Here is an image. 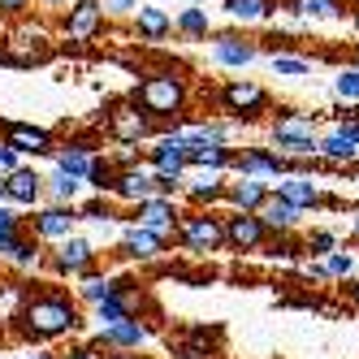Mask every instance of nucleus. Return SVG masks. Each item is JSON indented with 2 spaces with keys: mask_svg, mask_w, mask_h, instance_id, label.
<instances>
[{
  "mask_svg": "<svg viewBox=\"0 0 359 359\" xmlns=\"http://www.w3.org/2000/svg\"><path fill=\"white\" fill-rule=\"evenodd\" d=\"M22 165H27V161H22V156H18V151H13L9 143H0V177H5V173H13V169H22Z\"/></svg>",
  "mask_w": 359,
  "mask_h": 359,
  "instance_id": "42",
  "label": "nucleus"
},
{
  "mask_svg": "<svg viewBox=\"0 0 359 359\" xmlns=\"http://www.w3.org/2000/svg\"><path fill=\"white\" fill-rule=\"evenodd\" d=\"M121 290V277H113V273H100V269H91V273H83L79 277V299L83 303H104L109 294H117Z\"/></svg>",
  "mask_w": 359,
  "mask_h": 359,
  "instance_id": "31",
  "label": "nucleus"
},
{
  "mask_svg": "<svg viewBox=\"0 0 359 359\" xmlns=\"http://www.w3.org/2000/svg\"><path fill=\"white\" fill-rule=\"evenodd\" d=\"M221 109L229 113V121H260L269 113V87L264 83H255V79H229L221 87Z\"/></svg>",
  "mask_w": 359,
  "mask_h": 359,
  "instance_id": "5",
  "label": "nucleus"
},
{
  "mask_svg": "<svg viewBox=\"0 0 359 359\" xmlns=\"http://www.w3.org/2000/svg\"><path fill=\"white\" fill-rule=\"evenodd\" d=\"M79 229V208L74 203H39L31 217V234L39 243H61Z\"/></svg>",
  "mask_w": 359,
  "mask_h": 359,
  "instance_id": "13",
  "label": "nucleus"
},
{
  "mask_svg": "<svg viewBox=\"0 0 359 359\" xmlns=\"http://www.w3.org/2000/svg\"><path fill=\"white\" fill-rule=\"evenodd\" d=\"M95 260H100V247L83 234H69V238L53 243V251H48V269L57 277H83L95 269Z\"/></svg>",
  "mask_w": 359,
  "mask_h": 359,
  "instance_id": "6",
  "label": "nucleus"
},
{
  "mask_svg": "<svg viewBox=\"0 0 359 359\" xmlns=\"http://www.w3.org/2000/svg\"><path fill=\"white\" fill-rule=\"evenodd\" d=\"M35 5H43V9H61V13H65L74 0H35Z\"/></svg>",
  "mask_w": 359,
  "mask_h": 359,
  "instance_id": "47",
  "label": "nucleus"
},
{
  "mask_svg": "<svg viewBox=\"0 0 359 359\" xmlns=\"http://www.w3.org/2000/svg\"><path fill=\"white\" fill-rule=\"evenodd\" d=\"M286 9L294 18H307V22H338V18H346L342 0H290Z\"/></svg>",
  "mask_w": 359,
  "mask_h": 359,
  "instance_id": "32",
  "label": "nucleus"
},
{
  "mask_svg": "<svg viewBox=\"0 0 359 359\" xmlns=\"http://www.w3.org/2000/svg\"><path fill=\"white\" fill-rule=\"evenodd\" d=\"M151 195H156V177H151V169H147V165H139V161L117 165V173H113V191H109V199H113V203L139 208V203H143V199H151Z\"/></svg>",
  "mask_w": 359,
  "mask_h": 359,
  "instance_id": "9",
  "label": "nucleus"
},
{
  "mask_svg": "<svg viewBox=\"0 0 359 359\" xmlns=\"http://www.w3.org/2000/svg\"><path fill=\"white\" fill-rule=\"evenodd\" d=\"M130 27H135V35H139L143 43H161V39L173 35V13L161 9V5H151V0H143L139 13L130 18Z\"/></svg>",
  "mask_w": 359,
  "mask_h": 359,
  "instance_id": "23",
  "label": "nucleus"
},
{
  "mask_svg": "<svg viewBox=\"0 0 359 359\" xmlns=\"http://www.w3.org/2000/svg\"><path fill=\"white\" fill-rule=\"evenodd\" d=\"M5 247H9V238H5V234H0V251H5Z\"/></svg>",
  "mask_w": 359,
  "mask_h": 359,
  "instance_id": "52",
  "label": "nucleus"
},
{
  "mask_svg": "<svg viewBox=\"0 0 359 359\" xmlns=\"http://www.w3.org/2000/svg\"><path fill=\"white\" fill-rule=\"evenodd\" d=\"M351 234H355V238H359V217H355V225H351Z\"/></svg>",
  "mask_w": 359,
  "mask_h": 359,
  "instance_id": "51",
  "label": "nucleus"
},
{
  "mask_svg": "<svg viewBox=\"0 0 359 359\" xmlns=\"http://www.w3.org/2000/svg\"><path fill=\"white\" fill-rule=\"evenodd\" d=\"M269 69L277 79H307L312 74V57H294V53H269Z\"/></svg>",
  "mask_w": 359,
  "mask_h": 359,
  "instance_id": "34",
  "label": "nucleus"
},
{
  "mask_svg": "<svg viewBox=\"0 0 359 359\" xmlns=\"http://www.w3.org/2000/svg\"><path fill=\"white\" fill-rule=\"evenodd\" d=\"M273 195H281L286 203H294V208H320L325 203V187H320V177L316 173H303V169H290V173H281L277 182H273Z\"/></svg>",
  "mask_w": 359,
  "mask_h": 359,
  "instance_id": "15",
  "label": "nucleus"
},
{
  "mask_svg": "<svg viewBox=\"0 0 359 359\" xmlns=\"http://www.w3.org/2000/svg\"><path fill=\"white\" fill-rule=\"evenodd\" d=\"M151 338V325H143L139 316H130V320H117V325H109V329H95V351H139L143 342Z\"/></svg>",
  "mask_w": 359,
  "mask_h": 359,
  "instance_id": "19",
  "label": "nucleus"
},
{
  "mask_svg": "<svg viewBox=\"0 0 359 359\" xmlns=\"http://www.w3.org/2000/svg\"><path fill=\"white\" fill-rule=\"evenodd\" d=\"M95 151L87 147V143H65V147H57L53 151V169H61V173H69V177H79V182L87 187V177H91V169H95Z\"/></svg>",
  "mask_w": 359,
  "mask_h": 359,
  "instance_id": "26",
  "label": "nucleus"
},
{
  "mask_svg": "<svg viewBox=\"0 0 359 359\" xmlns=\"http://www.w3.org/2000/svg\"><path fill=\"white\" fill-rule=\"evenodd\" d=\"M303 251H312L316 260H325L329 251H338V234H333V229H312V234L303 238Z\"/></svg>",
  "mask_w": 359,
  "mask_h": 359,
  "instance_id": "38",
  "label": "nucleus"
},
{
  "mask_svg": "<svg viewBox=\"0 0 359 359\" xmlns=\"http://www.w3.org/2000/svg\"><path fill=\"white\" fill-rule=\"evenodd\" d=\"M173 35H182L191 43H203V39H212V18L203 5H187V9H177L173 13Z\"/></svg>",
  "mask_w": 359,
  "mask_h": 359,
  "instance_id": "28",
  "label": "nucleus"
},
{
  "mask_svg": "<svg viewBox=\"0 0 359 359\" xmlns=\"http://www.w3.org/2000/svg\"><path fill=\"white\" fill-rule=\"evenodd\" d=\"M229 173H234V177H260V182H277L281 173H290V161H281L273 147H238Z\"/></svg>",
  "mask_w": 359,
  "mask_h": 359,
  "instance_id": "14",
  "label": "nucleus"
},
{
  "mask_svg": "<svg viewBox=\"0 0 359 359\" xmlns=\"http://www.w3.org/2000/svg\"><path fill=\"white\" fill-rule=\"evenodd\" d=\"M221 9L234 27H264L277 13V0H221Z\"/></svg>",
  "mask_w": 359,
  "mask_h": 359,
  "instance_id": "27",
  "label": "nucleus"
},
{
  "mask_svg": "<svg viewBox=\"0 0 359 359\" xmlns=\"http://www.w3.org/2000/svg\"><path fill=\"white\" fill-rule=\"evenodd\" d=\"M346 299H351V303L359 307V277H355V281H351V286H346Z\"/></svg>",
  "mask_w": 359,
  "mask_h": 359,
  "instance_id": "48",
  "label": "nucleus"
},
{
  "mask_svg": "<svg viewBox=\"0 0 359 359\" xmlns=\"http://www.w3.org/2000/svg\"><path fill=\"white\" fill-rule=\"evenodd\" d=\"M351 182H359V165H355V169H351Z\"/></svg>",
  "mask_w": 359,
  "mask_h": 359,
  "instance_id": "50",
  "label": "nucleus"
},
{
  "mask_svg": "<svg viewBox=\"0 0 359 359\" xmlns=\"http://www.w3.org/2000/svg\"><path fill=\"white\" fill-rule=\"evenodd\" d=\"M0 182H5V203H13V208H39V203L48 199L43 173H39L35 165H22V169L5 173Z\"/></svg>",
  "mask_w": 359,
  "mask_h": 359,
  "instance_id": "16",
  "label": "nucleus"
},
{
  "mask_svg": "<svg viewBox=\"0 0 359 359\" xmlns=\"http://www.w3.org/2000/svg\"><path fill=\"white\" fill-rule=\"evenodd\" d=\"M57 359H104V355H100L95 346H69L65 355H57Z\"/></svg>",
  "mask_w": 359,
  "mask_h": 359,
  "instance_id": "45",
  "label": "nucleus"
},
{
  "mask_svg": "<svg viewBox=\"0 0 359 359\" xmlns=\"http://www.w3.org/2000/svg\"><path fill=\"white\" fill-rule=\"evenodd\" d=\"M0 234H5V238L22 234V217H18L13 203H0Z\"/></svg>",
  "mask_w": 359,
  "mask_h": 359,
  "instance_id": "41",
  "label": "nucleus"
},
{
  "mask_svg": "<svg viewBox=\"0 0 359 359\" xmlns=\"http://www.w3.org/2000/svg\"><path fill=\"white\" fill-rule=\"evenodd\" d=\"M333 130H342L355 147H359V113H346V117H338V126H333Z\"/></svg>",
  "mask_w": 359,
  "mask_h": 359,
  "instance_id": "43",
  "label": "nucleus"
},
{
  "mask_svg": "<svg viewBox=\"0 0 359 359\" xmlns=\"http://www.w3.org/2000/svg\"><path fill=\"white\" fill-rule=\"evenodd\" d=\"M104 9H100V0H74V5L61 13V39L65 43H95L104 35Z\"/></svg>",
  "mask_w": 359,
  "mask_h": 359,
  "instance_id": "8",
  "label": "nucleus"
},
{
  "mask_svg": "<svg viewBox=\"0 0 359 359\" xmlns=\"http://www.w3.org/2000/svg\"><path fill=\"white\" fill-rule=\"evenodd\" d=\"M0 260H9L13 269H39L43 264V247H39L35 234H13L9 247L0 251Z\"/></svg>",
  "mask_w": 359,
  "mask_h": 359,
  "instance_id": "30",
  "label": "nucleus"
},
{
  "mask_svg": "<svg viewBox=\"0 0 359 359\" xmlns=\"http://www.w3.org/2000/svg\"><path fill=\"white\" fill-rule=\"evenodd\" d=\"M269 247H273V260H286V264H294L303 255V243H294L290 234H269Z\"/></svg>",
  "mask_w": 359,
  "mask_h": 359,
  "instance_id": "39",
  "label": "nucleus"
},
{
  "mask_svg": "<svg viewBox=\"0 0 359 359\" xmlns=\"http://www.w3.org/2000/svg\"><path fill=\"white\" fill-rule=\"evenodd\" d=\"M135 312H139V290L130 286V281H121L117 294H109L104 303L91 307V325H95V329H109V325H117V320H130Z\"/></svg>",
  "mask_w": 359,
  "mask_h": 359,
  "instance_id": "21",
  "label": "nucleus"
},
{
  "mask_svg": "<svg viewBox=\"0 0 359 359\" xmlns=\"http://www.w3.org/2000/svg\"><path fill=\"white\" fill-rule=\"evenodd\" d=\"M9 359H53V355H9Z\"/></svg>",
  "mask_w": 359,
  "mask_h": 359,
  "instance_id": "49",
  "label": "nucleus"
},
{
  "mask_svg": "<svg viewBox=\"0 0 359 359\" xmlns=\"http://www.w3.org/2000/svg\"><path fill=\"white\" fill-rule=\"evenodd\" d=\"M333 91H338L346 104H359V69L355 65H342L338 79H333Z\"/></svg>",
  "mask_w": 359,
  "mask_h": 359,
  "instance_id": "37",
  "label": "nucleus"
},
{
  "mask_svg": "<svg viewBox=\"0 0 359 359\" xmlns=\"http://www.w3.org/2000/svg\"><path fill=\"white\" fill-rule=\"evenodd\" d=\"M43 187H48V199H53V203H74V208H79V199H83V191H87L79 177H69V173H61V169L48 173Z\"/></svg>",
  "mask_w": 359,
  "mask_h": 359,
  "instance_id": "33",
  "label": "nucleus"
},
{
  "mask_svg": "<svg viewBox=\"0 0 359 359\" xmlns=\"http://www.w3.org/2000/svg\"><path fill=\"white\" fill-rule=\"evenodd\" d=\"M18 329H22V338L35 342V346L61 342V338L83 329L79 299H69L65 290H35V294H27V303H22V312H18Z\"/></svg>",
  "mask_w": 359,
  "mask_h": 359,
  "instance_id": "1",
  "label": "nucleus"
},
{
  "mask_svg": "<svg viewBox=\"0 0 359 359\" xmlns=\"http://www.w3.org/2000/svg\"><path fill=\"white\" fill-rule=\"evenodd\" d=\"M264 221V229L269 234H294V229L303 225V208H294V203H286L281 195H269L264 203H260V212H255Z\"/></svg>",
  "mask_w": 359,
  "mask_h": 359,
  "instance_id": "24",
  "label": "nucleus"
},
{
  "mask_svg": "<svg viewBox=\"0 0 359 359\" xmlns=\"http://www.w3.org/2000/svg\"><path fill=\"white\" fill-rule=\"evenodd\" d=\"M320 264H325L329 281H333V277H342V281H351V277H355V255H351V251H342V247H338V251H329Z\"/></svg>",
  "mask_w": 359,
  "mask_h": 359,
  "instance_id": "35",
  "label": "nucleus"
},
{
  "mask_svg": "<svg viewBox=\"0 0 359 359\" xmlns=\"http://www.w3.org/2000/svg\"><path fill=\"white\" fill-rule=\"evenodd\" d=\"M5 143L18 151L22 161H39V156H53L57 151V139H53V130H43V126H31V121H13V126H5Z\"/></svg>",
  "mask_w": 359,
  "mask_h": 359,
  "instance_id": "18",
  "label": "nucleus"
},
{
  "mask_svg": "<svg viewBox=\"0 0 359 359\" xmlns=\"http://www.w3.org/2000/svg\"><path fill=\"white\" fill-rule=\"evenodd\" d=\"M316 156H320L325 165L346 169V165H355V161H359V147H355L342 130H329V135H320V143H316Z\"/></svg>",
  "mask_w": 359,
  "mask_h": 359,
  "instance_id": "29",
  "label": "nucleus"
},
{
  "mask_svg": "<svg viewBox=\"0 0 359 359\" xmlns=\"http://www.w3.org/2000/svg\"><path fill=\"white\" fill-rule=\"evenodd\" d=\"M143 0H100V9H104V18H135Z\"/></svg>",
  "mask_w": 359,
  "mask_h": 359,
  "instance_id": "40",
  "label": "nucleus"
},
{
  "mask_svg": "<svg viewBox=\"0 0 359 359\" xmlns=\"http://www.w3.org/2000/svg\"><path fill=\"white\" fill-rule=\"evenodd\" d=\"M135 221L143 225V229H151L156 238H173L177 234V221H182V208H177V199H169V195H151V199H143L139 208H135Z\"/></svg>",
  "mask_w": 359,
  "mask_h": 359,
  "instance_id": "17",
  "label": "nucleus"
},
{
  "mask_svg": "<svg viewBox=\"0 0 359 359\" xmlns=\"http://www.w3.org/2000/svg\"><path fill=\"white\" fill-rule=\"evenodd\" d=\"M303 273L312 277V281H329V273H325V264H320V260H307V264H303Z\"/></svg>",
  "mask_w": 359,
  "mask_h": 359,
  "instance_id": "46",
  "label": "nucleus"
},
{
  "mask_svg": "<svg viewBox=\"0 0 359 359\" xmlns=\"http://www.w3.org/2000/svg\"><path fill=\"white\" fill-rule=\"evenodd\" d=\"M351 65H355V69H359V48H355V61H351Z\"/></svg>",
  "mask_w": 359,
  "mask_h": 359,
  "instance_id": "53",
  "label": "nucleus"
},
{
  "mask_svg": "<svg viewBox=\"0 0 359 359\" xmlns=\"http://www.w3.org/2000/svg\"><path fill=\"white\" fill-rule=\"evenodd\" d=\"M48 53H53V31H48L43 22H22V27L5 39V48H0V57L13 61V65H35Z\"/></svg>",
  "mask_w": 359,
  "mask_h": 359,
  "instance_id": "7",
  "label": "nucleus"
},
{
  "mask_svg": "<svg viewBox=\"0 0 359 359\" xmlns=\"http://www.w3.org/2000/svg\"><path fill=\"white\" fill-rule=\"evenodd\" d=\"M234 143H187V165L191 169H208V173H229L234 165Z\"/></svg>",
  "mask_w": 359,
  "mask_h": 359,
  "instance_id": "25",
  "label": "nucleus"
},
{
  "mask_svg": "<svg viewBox=\"0 0 359 359\" xmlns=\"http://www.w3.org/2000/svg\"><path fill=\"white\" fill-rule=\"evenodd\" d=\"M135 104L156 121V126H169V121H187V109H191V83L182 79L177 69H161V74H147V79L135 87Z\"/></svg>",
  "mask_w": 359,
  "mask_h": 359,
  "instance_id": "2",
  "label": "nucleus"
},
{
  "mask_svg": "<svg viewBox=\"0 0 359 359\" xmlns=\"http://www.w3.org/2000/svg\"><path fill=\"white\" fill-rule=\"evenodd\" d=\"M187 5H208V0H187Z\"/></svg>",
  "mask_w": 359,
  "mask_h": 359,
  "instance_id": "54",
  "label": "nucleus"
},
{
  "mask_svg": "<svg viewBox=\"0 0 359 359\" xmlns=\"http://www.w3.org/2000/svg\"><path fill=\"white\" fill-rule=\"evenodd\" d=\"M117 251L126 255V260H135V264H156L161 255L169 251V243L156 238L151 229H143L139 221H121V229H117Z\"/></svg>",
  "mask_w": 359,
  "mask_h": 359,
  "instance_id": "12",
  "label": "nucleus"
},
{
  "mask_svg": "<svg viewBox=\"0 0 359 359\" xmlns=\"http://www.w3.org/2000/svg\"><path fill=\"white\" fill-rule=\"evenodd\" d=\"M104 130H109V139L121 143V147H139V143H151V139H156V135H161V126L151 121V117L135 104V100H121V104L109 109Z\"/></svg>",
  "mask_w": 359,
  "mask_h": 359,
  "instance_id": "4",
  "label": "nucleus"
},
{
  "mask_svg": "<svg viewBox=\"0 0 359 359\" xmlns=\"http://www.w3.org/2000/svg\"><path fill=\"white\" fill-rule=\"evenodd\" d=\"M225 187L229 177L225 173H208V169H187V187H182V199H191L195 208H217V203H225Z\"/></svg>",
  "mask_w": 359,
  "mask_h": 359,
  "instance_id": "20",
  "label": "nucleus"
},
{
  "mask_svg": "<svg viewBox=\"0 0 359 359\" xmlns=\"http://www.w3.org/2000/svg\"><path fill=\"white\" fill-rule=\"evenodd\" d=\"M221 225H225V247L238 251V255H251V251L269 247V229L255 212H229V217H221Z\"/></svg>",
  "mask_w": 359,
  "mask_h": 359,
  "instance_id": "11",
  "label": "nucleus"
},
{
  "mask_svg": "<svg viewBox=\"0 0 359 359\" xmlns=\"http://www.w3.org/2000/svg\"><path fill=\"white\" fill-rule=\"evenodd\" d=\"M173 238H177V247H182L187 255H212V251L225 247V225L208 208H191V212H182V221H177Z\"/></svg>",
  "mask_w": 359,
  "mask_h": 359,
  "instance_id": "3",
  "label": "nucleus"
},
{
  "mask_svg": "<svg viewBox=\"0 0 359 359\" xmlns=\"http://www.w3.org/2000/svg\"><path fill=\"white\" fill-rule=\"evenodd\" d=\"M177 351H182V359H212V342H208V329H195L191 338L177 342Z\"/></svg>",
  "mask_w": 359,
  "mask_h": 359,
  "instance_id": "36",
  "label": "nucleus"
},
{
  "mask_svg": "<svg viewBox=\"0 0 359 359\" xmlns=\"http://www.w3.org/2000/svg\"><path fill=\"white\" fill-rule=\"evenodd\" d=\"M208 43H212V65H221V69H247L264 53L260 39H247L238 31H212Z\"/></svg>",
  "mask_w": 359,
  "mask_h": 359,
  "instance_id": "10",
  "label": "nucleus"
},
{
  "mask_svg": "<svg viewBox=\"0 0 359 359\" xmlns=\"http://www.w3.org/2000/svg\"><path fill=\"white\" fill-rule=\"evenodd\" d=\"M269 195H273V182H260V177H229V187H225L229 212H260V203Z\"/></svg>",
  "mask_w": 359,
  "mask_h": 359,
  "instance_id": "22",
  "label": "nucleus"
},
{
  "mask_svg": "<svg viewBox=\"0 0 359 359\" xmlns=\"http://www.w3.org/2000/svg\"><path fill=\"white\" fill-rule=\"evenodd\" d=\"M0 203H5V182H0Z\"/></svg>",
  "mask_w": 359,
  "mask_h": 359,
  "instance_id": "55",
  "label": "nucleus"
},
{
  "mask_svg": "<svg viewBox=\"0 0 359 359\" xmlns=\"http://www.w3.org/2000/svg\"><path fill=\"white\" fill-rule=\"evenodd\" d=\"M35 0H0V18H22Z\"/></svg>",
  "mask_w": 359,
  "mask_h": 359,
  "instance_id": "44",
  "label": "nucleus"
}]
</instances>
